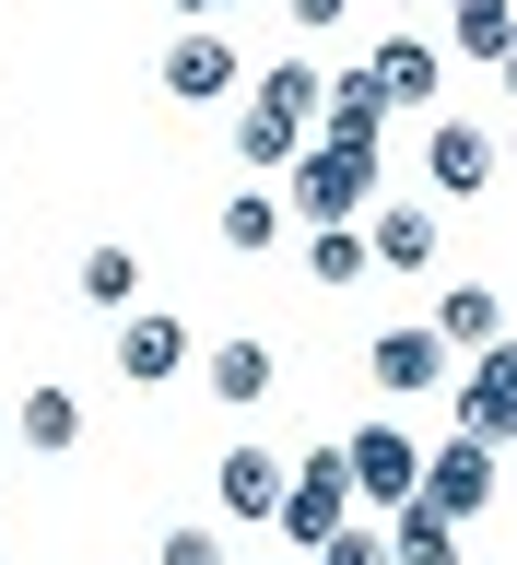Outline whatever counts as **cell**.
<instances>
[{"label": "cell", "instance_id": "cell-1", "mask_svg": "<svg viewBox=\"0 0 517 565\" xmlns=\"http://www.w3.org/2000/svg\"><path fill=\"white\" fill-rule=\"evenodd\" d=\"M317 130V71L306 60H271L259 83H247V106H236V166L247 177H282V153Z\"/></svg>", "mask_w": 517, "mask_h": 565}, {"label": "cell", "instance_id": "cell-2", "mask_svg": "<svg viewBox=\"0 0 517 565\" xmlns=\"http://www.w3.org/2000/svg\"><path fill=\"white\" fill-rule=\"evenodd\" d=\"M282 212H306V224H353V212L377 201V153H353V141H294L282 153V189H271Z\"/></svg>", "mask_w": 517, "mask_h": 565}, {"label": "cell", "instance_id": "cell-3", "mask_svg": "<svg viewBox=\"0 0 517 565\" xmlns=\"http://www.w3.org/2000/svg\"><path fill=\"white\" fill-rule=\"evenodd\" d=\"M353 519V483H342V448H317V459H282V507H271V530L294 542V565L330 542V530Z\"/></svg>", "mask_w": 517, "mask_h": 565}, {"label": "cell", "instance_id": "cell-4", "mask_svg": "<svg viewBox=\"0 0 517 565\" xmlns=\"http://www.w3.org/2000/svg\"><path fill=\"white\" fill-rule=\"evenodd\" d=\"M448 388H459V436H483V448L517 436V342H483L471 365H448Z\"/></svg>", "mask_w": 517, "mask_h": 565}, {"label": "cell", "instance_id": "cell-5", "mask_svg": "<svg viewBox=\"0 0 517 565\" xmlns=\"http://www.w3.org/2000/svg\"><path fill=\"white\" fill-rule=\"evenodd\" d=\"M412 471H423V448L400 436V424H353V436H342V483H353V507H412Z\"/></svg>", "mask_w": 517, "mask_h": 565}, {"label": "cell", "instance_id": "cell-6", "mask_svg": "<svg viewBox=\"0 0 517 565\" xmlns=\"http://www.w3.org/2000/svg\"><path fill=\"white\" fill-rule=\"evenodd\" d=\"M412 507H435V519H483V507H494V448H483V436H448V448H423Z\"/></svg>", "mask_w": 517, "mask_h": 565}, {"label": "cell", "instance_id": "cell-7", "mask_svg": "<svg viewBox=\"0 0 517 565\" xmlns=\"http://www.w3.org/2000/svg\"><path fill=\"white\" fill-rule=\"evenodd\" d=\"M353 236H365V271H435V236L448 224H435V201H377Z\"/></svg>", "mask_w": 517, "mask_h": 565}, {"label": "cell", "instance_id": "cell-8", "mask_svg": "<svg viewBox=\"0 0 517 565\" xmlns=\"http://www.w3.org/2000/svg\"><path fill=\"white\" fill-rule=\"evenodd\" d=\"M165 95L176 106H224V95H236V35H224V24H189L165 47Z\"/></svg>", "mask_w": 517, "mask_h": 565}, {"label": "cell", "instance_id": "cell-9", "mask_svg": "<svg viewBox=\"0 0 517 565\" xmlns=\"http://www.w3.org/2000/svg\"><path fill=\"white\" fill-rule=\"evenodd\" d=\"M423 177H435L448 201H483L494 189V130L483 118H435V130H423Z\"/></svg>", "mask_w": 517, "mask_h": 565}, {"label": "cell", "instance_id": "cell-10", "mask_svg": "<svg viewBox=\"0 0 517 565\" xmlns=\"http://www.w3.org/2000/svg\"><path fill=\"white\" fill-rule=\"evenodd\" d=\"M365 83H377L388 106H435V95H448V47L412 24V35H388L377 60H365Z\"/></svg>", "mask_w": 517, "mask_h": 565}, {"label": "cell", "instance_id": "cell-11", "mask_svg": "<svg viewBox=\"0 0 517 565\" xmlns=\"http://www.w3.org/2000/svg\"><path fill=\"white\" fill-rule=\"evenodd\" d=\"M176 365H189V318H165V307L118 318V377H130V388H165Z\"/></svg>", "mask_w": 517, "mask_h": 565}, {"label": "cell", "instance_id": "cell-12", "mask_svg": "<svg viewBox=\"0 0 517 565\" xmlns=\"http://www.w3.org/2000/svg\"><path fill=\"white\" fill-rule=\"evenodd\" d=\"M448 365H459V353L435 342V330H377V342H365V377H377L388 401H412V388H448Z\"/></svg>", "mask_w": 517, "mask_h": 565}, {"label": "cell", "instance_id": "cell-13", "mask_svg": "<svg viewBox=\"0 0 517 565\" xmlns=\"http://www.w3.org/2000/svg\"><path fill=\"white\" fill-rule=\"evenodd\" d=\"M317 141H353V153L388 141V95L365 83V71H330V83H317Z\"/></svg>", "mask_w": 517, "mask_h": 565}, {"label": "cell", "instance_id": "cell-14", "mask_svg": "<svg viewBox=\"0 0 517 565\" xmlns=\"http://www.w3.org/2000/svg\"><path fill=\"white\" fill-rule=\"evenodd\" d=\"M212 507H224V519H271L282 507V448H247L236 436V448L212 459Z\"/></svg>", "mask_w": 517, "mask_h": 565}, {"label": "cell", "instance_id": "cell-15", "mask_svg": "<svg viewBox=\"0 0 517 565\" xmlns=\"http://www.w3.org/2000/svg\"><path fill=\"white\" fill-rule=\"evenodd\" d=\"M423 330H435L448 353H483V342H506V295H494V282H448Z\"/></svg>", "mask_w": 517, "mask_h": 565}, {"label": "cell", "instance_id": "cell-16", "mask_svg": "<svg viewBox=\"0 0 517 565\" xmlns=\"http://www.w3.org/2000/svg\"><path fill=\"white\" fill-rule=\"evenodd\" d=\"M201 388L224 401V413H247V401H271V388H282V365H271V342H247V330H236V342H212Z\"/></svg>", "mask_w": 517, "mask_h": 565}, {"label": "cell", "instance_id": "cell-17", "mask_svg": "<svg viewBox=\"0 0 517 565\" xmlns=\"http://www.w3.org/2000/svg\"><path fill=\"white\" fill-rule=\"evenodd\" d=\"M71 295H83V307H106V318H130V307H141V247L95 236V247H83V271H71Z\"/></svg>", "mask_w": 517, "mask_h": 565}, {"label": "cell", "instance_id": "cell-18", "mask_svg": "<svg viewBox=\"0 0 517 565\" xmlns=\"http://www.w3.org/2000/svg\"><path fill=\"white\" fill-rule=\"evenodd\" d=\"M12 436H24V448H47V459H60V448H83V401H71L60 377H35L24 401H12Z\"/></svg>", "mask_w": 517, "mask_h": 565}, {"label": "cell", "instance_id": "cell-19", "mask_svg": "<svg viewBox=\"0 0 517 565\" xmlns=\"http://www.w3.org/2000/svg\"><path fill=\"white\" fill-rule=\"evenodd\" d=\"M448 47L459 60H506L517 47V0H448Z\"/></svg>", "mask_w": 517, "mask_h": 565}, {"label": "cell", "instance_id": "cell-20", "mask_svg": "<svg viewBox=\"0 0 517 565\" xmlns=\"http://www.w3.org/2000/svg\"><path fill=\"white\" fill-rule=\"evenodd\" d=\"M306 282H330V295L377 282V271H365V236H353V224H306Z\"/></svg>", "mask_w": 517, "mask_h": 565}, {"label": "cell", "instance_id": "cell-21", "mask_svg": "<svg viewBox=\"0 0 517 565\" xmlns=\"http://www.w3.org/2000/svg\"><path fill=\"white\" fill-rule=\"evenodd\" d=\"M224 247H236V259H271L282 247V201L271 189H236V201H224Z\"/></svg>", "mask_w": 517, "mask_h": 565}, {"label": "cell", "instance_id": "cell-22", "mask_svg": "<svg viewBox=\"0 0 517 565\" xmlns=\"http://www.w3.org/2000/svg\"><path fill=\"white\" fill-rule=\"evenodd\" d=\"M388 565H459V519H435V507H400V530H388Z\"/></svg>", "mask_w": 517, "mask_h": 565}, {"label": "cell", "instance_id": "cell-23", "mask_svg": "<svg viewBox=\"0 0 517 565\" xmlns=\"http://www.w3.org/2000/svg\"><path fill=\"white\" fill-rule=\"evenodd\" d=\"M153 565H224V530H212V519H176L165 542H153Z\"/></svg>", "mask_w": 517, "mask_h": 565}, {"label": "cell", "instance_id": "cell-24", "mask_svg": "<svg viewBox=\"0 0 517 565\" xmlns=\"http://www.w3.org/2000/svg\"><path fill=\"white\" fill-rule=\"evenodd\" d=\"M306 565H388V542H377V530H353V519H342V530H330V542H317Z\"/></svg>", "mask_w": 517, "mask_h": 565}, {"label": "cell", "instance_id": "cell-25", "mask_svg": "<svg viewBox=\"0 0 517 565\" xmlns=\"http://www.w3.org/2000/svg\"><path fill=\"white\" fill-rule=\"evenodd\" d=\"M282 12H294V35H330V24L353 12V0H282Z\"/></svg>", "mask_w": 517, "mask_h": 565}, {"label": "cell", "instance_id": "cell-26", "mask_svg": "<svg viewBox=\"0 0 517 565\" xmlns=\"http://www.w3.org/2000/svg\"><path fill=\"white\" fill-rule=\"evenodd\" d=\"M176 12H189V24H212V12H236V0H176Z\"/></svg>", "mask_w": 517, "mask_h": 565}, {"label": "cell", "instance_id": "cell-27", "mask_svg": "<svg viewBox=\"0 0 517 565\" xmlns=\"http://www.w3.org/2000/svg\"><path fill=\"white\" fill-rule=\"evenodd\" d=\"M388 12H423V0H388Z\"/></svg>", "mask_w": 517, "mask_h": 565}]
</instances>
